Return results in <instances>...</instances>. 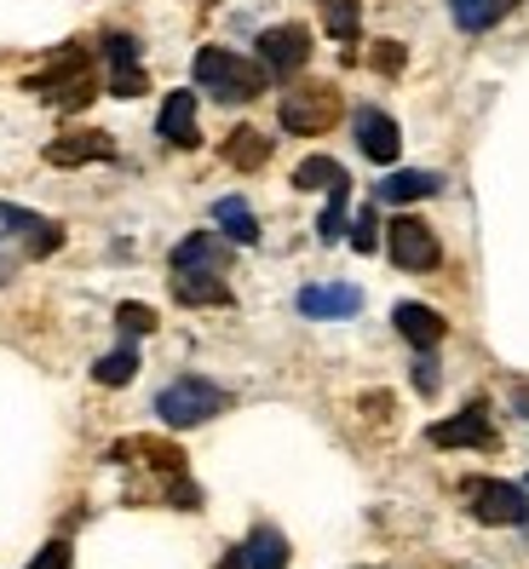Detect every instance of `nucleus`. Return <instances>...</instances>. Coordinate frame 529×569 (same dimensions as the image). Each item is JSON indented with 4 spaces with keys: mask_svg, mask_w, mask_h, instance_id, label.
Listing matches in <instances>:
<instances>
[{
    "mask_svg": "<svg viewBox=\"0 0 529 569\" xmlns=\"http://www.w3.org/2000/svg\"><path fill=\"white\" fill-rule=\"evenodd\" d=\"M375 63L380 70H403V47H375Z\"/></svg>",
    "mask_w": 529,
    "mask_h": 569,
    "instance_id": "2f4dec72",
    "label": "nucleus"
},
{
    "mask_svg": "<svg viewBox=\"0 0 529 569\" xmlns=\"http://www.w3.org/2000/svg\"><path fill=\"white\" fill-rule=\"evenodd\" d=\"M242 552H248V569H288V541H282V529H271V523H259L242 541Z\"/></svg>",
    "mask_w": 529,
    "mask_h": 569,
    "instance_id": "412c9836",
    "label": "nucleus"
},
{
    "mask_svg": "<svg viewBox=\"0 0 529 569\" xmlns=\"http://www.w3.org/2000/svg\"><path fill=\"white\" fill-rule=\"evenodd\" d=\"M311 63V29L306 23H277L259 36V70L277 76V81H293Z\"/></svg>",
    "mask_w": 529,
    "mask_h": 569,
    "instance_id": "423d86ee",
    "label": "nucleus"
},
{
    "mask_svg": "<svg viewBox=\"0 0 529 569\" xmlns=\"http://www.w3.org/2000/svg\"><path fill=\"white\" fill-rule=\"evenodd\" d=\"M426 443H438V449H489L495 431H489L483 403H467L455 420H438L432 431H426Z\"/></svg>",
    "mask_w": 529,
    "mask_h": 569,
    "instance_id": "1a4fd4ad",
    "label": "nucleus"
},
{
    "mask_svg": "<svg viewBox=\"0 0 529 569\" xmlns=\"http://www.w3.org/2000/svg\"><path fill=\"white\" fill-rule=\"evenodd\" d=\"M391 322H397V333H403L415 351H432L443 340V317L432 306H415V299H403V306L391 311Z\"/></svg>",
    "mask_w": 529,
    "mask_h": 569,
    "instance_id": "4468645a",
    "label": "nucleus"
},
{
    "mask_svg": "<svg viewBox=\"0 0 529 569\" xmlns=\"http://www.w3.org/2000/svg\"><path fill=\"white\" fill-rule=\"evenodd\" d=\"M415 386H420L426 397L438 391V362H432V351H420V357H415Z\"/></svg>",
    "mask_w": 529,
    "mask_h": 569,
    "instance_id": "c756f323",
    "label": "nucleus"
},
{
    "mask_svg": "<svg viewBox=\"0 0 529 569\" xmlns=\"http://www.w3.org/2000/svg\"><path fill=\"white\" fill-rule=\"evenodd\" d=\"M346 196H351V179H340L335 190H328V208L317 219V242H340L346 237Z\"/></svg>",
    "mask_w": 529,
    "mask_h": 569,
    "instance_id": "393cba45",
    "label": "nucleus"
},
{
    "mask_svg": "<svg viewBox=\"0 0 529 569\" xmlns=\"http://www.w3.org/2000/svg\"><path fill=\"white\" fill-rule=\"evenodd\" d=\"M224 161H230V167H242V173H253V167L271 161V139H264L259 127H237V132L224 139Z\"/></svg>",
    "mask_w": 529,
    "mask_h": 569,
    "instance_id": "aec40b11",
    "label": "nucleus"
},
{
    "mask_svg": "<svg viewBox=\"0 0 529 569\" xmlns=\"http://www.w3.org/2000/svg\"><path fill=\"white\" fill-rule=\"evenodd\" d=\"M322 23H328V36L335 41H357V23H362V12H357V0H322Z\"/></svg>",
    "mask_w": 529,
    "mask_h": 569,
    "instance_id": "a878e982",
    "label": "nucleus"
},
{
    "mask_svg": "<svg viewBox=\"0 0 529 569\" xmlns=\"http://www.w3.org/2000/svg\"><path fill=\"white\" fill-rule=\"evenodd\" d=\"M282 127L293 132V139H317V132H328L340 121V92L328 81H306V87H288L282 92Z\"/></svg>",
    "mask_w": 529,
    "mask_h": 569,
    "instance_id": "7ed1b4c3",
    "label": "nucleus"
},
{
    "mask_svg": "<svg viewBox=\"0 0 529 569\" xmlns=\"http://www.w3.org/2000/svg\"><path fill=\"white\" fill-rule=\"evenodd\" d=\"M264 76L259 63L224 52V47H202L196 52V87H202L208 98H219V104H253V98L264 92Z\"/></svg>",
    "mask_w": 529,
    "mask_h": 569,
    "instance_id": "f257e3e1",
    "label": "nucleus"
},
{
    "mask_svg": "<svg viewBox=\"0 0 529 569\" xmlns=\"http://www.w3.org/2000/svg\"><path fill=\"white\" fill-rule=\"evenodd\" d=\"M340 179H346V167L335 156H311V161L293 167V190H335Z\"/></svg>",
    "mask_w": 529,
    "mask_h": 569,
    "instance_id": "5701e85b",
    "label": "nucleus"
},
{
    "mask_svg": "<svg viewBox=\"0 0 529 569\" xmlns=\"http://www.w3.org/2000/svg\"><path fill=\"white\" fill-rule=\"evenodd\" d=\"M242 563H248V552H242V547H237V552H230V558H224V563H219V569H242Z\"/></svg>",
    "mask_w": 529,
    "mask_h": 569,
    "instance_id": "473e14b6",
    "label": "nucleus"
},
{
    "mask_svg": "<svg viewBox=\"0 0 529 569\" xmlns=\"http://www.w3.org/2000/svg\"><path fill=\"white\" fill-rule=\"evenodd\" d=\"M362 311V288L351 282H317V288H300V317H317V322H346Z\"/></svg>",
    "mask_w": 529,
    "mask_h": 569,
    "instance_id": "9d476101",
    "label": "nucleus"
},
{
    "mask_svg": "<svg viewBox=\"0 0 529 569\" xmlns=\"http://www.w3.org/2000/svg\"><path fill=\"white\" fill-rule=\"evenodd\" d=\"M443 179L438 173H420V167H403V173L380 179V202H426V196H438Z\"/></svg>",
    "mask_w": 529,
    "mask_h": 569,
    "instance_id": "a211bd4d",
    "label": "nucleus"
},
{
    "mask_svg": "<svg viewBox=\"0 0 529 569\" xmlns=\"http://www.w3.org/2000/svg\"><path fill=\"white\" fill-rule=\"evenodd\" d=\"M173 507L196 512V507H202V489H196V483H184V478H173Z\"/></svg>",
    "mask_w": 529,
    "mask_h": 569,
    "instance_id": "7c9ffc66",
    "label": "nucleus"
},
{
    "mask_svg": "<svg viewBox=\"0 0 529 569\" xmlns=\"http://www.w3.org/2000/svg\"><path fill=\"white\" fill-rule=\"evenodd\" d=\"M104 58H110V92L116 98H139L150 81H144V70H139V41L132 36H104Z\"/></svg>",
    "mask_w": 529,
    "mask_h": 569,
    "instance_id": "9b49d317",
    "label": "nucleus"
},
{
    "mask_svg": "<svg viewBox=\"0 0 529 569\" xmlns=\"http://www.w3.org/2000/svg\"><path fill=\"white\" fill-rule=\"evenodd\" d=\"M523 489H529V478H523Z\"/></svg>",
    "mask_w": 529,
    "mask_h": 569,
    "instance_id": "f704fd0d",
    "label": "nucleus"
},
{
    "mask_svg": "<svg viewBox=\"0 0 529 569\" xmlns=\"http://www.w3.org/2000/svg\"><path fill=\"white\" fill-rule=\"evenodd\" d=\"M76 558H70V541H47L36 558H29V569H70Z\"/></svg>",
    "mask_w": 529,
    "mask_h": 569,
    "instance_id": "c85d7f7f",
    "label": "nucleus"
},
{
    "mask_svg": "<svg viewBox=\"0 0 529 569\" xmlns=\"http://www.w3.org/2000/svg\"><path fill=\"white\" fill-rule=\"evenodd\" d=\"M156 132L168 144H179V150H190L202 132H196V98L190 92H168V104H161V116H156Z\"/></svg>",
    "mask_w": 529,
    "mask_h": 569,
    "instance_id": "2eb2a0df",
    "label": "nucleus"
},
{
    "mask_svg": "<svg viewBox=\"0 0 529 569\" xmlns=\"http://www.w3.org/2000/svg\"><path fill=\"white\" fill-rule=\"evenodd\" d=\"M116 322H121V333H150L156 328V311L139 306V299H127V306H116Z\"/></svg>",
    "mask_w": 529,
    "mask_h": 569,
    "instance_id": "cd10ccee",
    "label": "nucleus"
},
{
    "mask_svg": "<svg viewBox=\"0 0 529 569\" xmlns=\"http://www.w3.org/2000/svg\"><path fill=\"white\" fill-rule=\"evenodd\" d=\"M110 455H116V460H150V466H161V472H184V455H179L173 443H156V438H127V443H116Z\"/></svg>",
    "mask_w": 529,
    "mask_h": 569,
    "instance_id": "4be33fe9",
    "label": "nucleus"
},
{
    "mask_svg": "<svg viewBox=\"0 0 529 569\" xmlns=\"http://www.w3.org/2000/svg\"><path fill=\"white\" fill-rule=\"evenodd\" d=\"M173 299L179 306H230V282L208 271H173Z\"/></svg>",
    "mask_w": 529,
    "mask_h": 569,
    "instance_id": "dca6fc26",
    "label": "nucleus"
},
{
    "mask_svg": "<svg viewBox=\"0 0 529 569\" xmlns=\"http://www.w3.org/2000/svg\"><path fill=\"white\" fill-rule=\"evenodd\" d=\"M351 127H357V150L369 156V161H380V167H391L397 150H403V132H397V121H391L386 110H375V104H362V110L351 116Z\"/></svg>",
    "mask_w": 529,
    "mask_h": 569,
    "instance_id": "6e6552de",
    "label": "nucleus"
},
{
    "mask_svg": "<svg viewBox=\"0 0 529 569\" xmlns=\"http://www.w3.org/2000/svg\"><path fill=\"white\" fill-rule=\"evenodd\" d=\"M386 248H391V264H397V271H415V277L438 271V259H443V248H438V237H432V224L415 219V213L391 219V230H386Z\"/></svg>",
    "mask_w": 529,
    "mask_h": 569,
    "instance_id": "39448f33",
    "label": "nucleus"
},
{
    "mask_svg": "<svg viewBox=\"0 0 529 569\" xmlns=\"http://www.w3.org/2000/svg\"><path fill=\"white\" fill-rule=\"evenodd\" d=\"M219 409H230V397H224L219 386H208V380H196V375L156 391V415H161V426H173V431L202 426V420H213Z\"/></svg>",
    "mask_w": 529,
    "mask_h": 569,
    "instance_id": "f03ea898",
    "label": "nucleus"
},
{
    "mask_svg": "<svg viewBox=\"0 0 529 569\" xmlns=\"http://www.w3.org/2000/svg\"><path fill=\"white\" fill-rule=\"evenodd\" d=\"M375 224H380L375 208H362V213L351 219V248H357V253H375V248H380V230H375Z\"/></svg>",
    "mask_w": 529,
    "mask_h": 569,
    "instance_id": "bb28decb",
    "label": "nucleus"
},
{
    "mask_svg": "<svg viewBox=\"0 0 529 569\" xmlns=\"http://www.w3.org/2000/svg\"><path fill=\"white\" fill-rule=\"evenodd\" d=\"M173 271H208V277H224L230 271V248L219 237H208V230H196V237H184L173 248Z\"/></svg>",
    "mask_w": 529,
    "mask_h": 569,
    "instance_id": "f8f14e48",
    "label": "nucleus"
},
{
    "mask_svg": "<svg viewBox=\"0 0 529 569\" xmlns=\"http://www.w3.org/2000/svg\"><path fill=\"white\" fill-rule=\"evenodd\" d=\"M132 375H139V351H132V346H116L110 357L92 362V380H98V386H127Z\"/></svg>",
    "mask_w": 529,
    "mask_h": 569,
    "instance_id": "b1692460",
    "label": "nucleus"
},
{
    "mask_svg": "<svg viewBox=\"0 0 529 569\" xmlns=\"http://www.w3.org/2000/svg\"><path fill=\"white\" fill-rule=\"evenodd\" d=\"M213 224L224 230L230 242H242V248L259 242V219H253V208L242 202V196H219V202H213Z\"/></svg>",
    "mask_w": 529,
    "mask_h": 569,
    "instance_id": "f3484780",
    "label": "nucleus"
},
{
    "mask_svg": "<svg viewBox=\"0 0 529 569\" xmlns=\"http://www.w3.org/2000/svg\"><path fill=\"white\" fill-rule=\"evenodd\" d=\"M518 415L529 420V386H518Z\"/></svg>",
    "mask_w": 529,
    "mask_h": 569,
    "instance_id": "72a5a7b5",
    "label": "nucleus"
},
{
    "mask_svg": "<svg viewBox=\"0 0 529 569\" xmlns=\"http://www.w3.org/2000/svg\"><path fill=\"white\" fill-rule=\"evenodd\" d=\"M512 7H518V0H449V12H455V23L467 29V36H483V29H495Z\"/></svg>",
    "mask_w": 529,
    "mask_h": 569,
    "instance_id": "6ab92c4d",
    "label": "nucleus"
},
{
    "mask_svg": "<svg viewBox=\"0 0 529 569\" xmlns=\"http://www.w3.org/2000/svg\"><path fill=\"white\" fill-rule=\"evenodd\" d=\"M29 92H41V98H52V104H63V110H81L87 98H92V63H87V52L81 47H63L41 76H29L23 81Z\"/></svg>",
    "mask_w": 529,
    "mask_h": 569,
    "instance_id": "20e7f679",
    "label": "nucleus"
},
{
    "mask_svg": "<svg viewBox=\"0 0 529 569\" xmlns=\"http://www.w3.org/2000/svg\"><path fill=\"white\" fill-rule=\"evenodd\" d=\"M467 495H472V518L478 523H523L529 518V500H523V489L518 483H501V478H472L467 483Z\"/></svg>",
    "mask_w": 529,
    "mask_h": 569,
    "instance_id": "0eeeda50",
    "label": "nucleus"
},
{
    "mask_svg": "<svg viewBox=\"0 0 529 569\" xmlns=\"http://www.w3.org/2000/svg\"><path fill=\"white\" fill-rule=\"evenodd\" d=\"M110 156H116L110 132H63V139L47 144L52 167H81V161H110Z\"/></svg>",
    "mask_w": 529,
    "mask_h": 569,
    "instance_id": "ddd939ff",
    "label": "nucleus"
}]
</instances>
